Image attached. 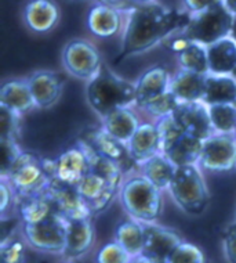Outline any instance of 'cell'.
Returning a JSON list of instances; mask_svg holds the SVG:
<instances>
[{
	"label": "cell",
	"mask_w": 236,
	"mask_h": 263,
	"mask_svg": "<svg viewBox=\"0 0 236 263\" xmlns=\"http://www.w3.org/2000/svg\"><path fill=\"white\" fill-rule=\"evenodd\" d=\"M203 148V140L199 137L184 133V136L174 144L167 154H164L176 166L191 165L199 162L200 154Z\"/></svg>",
	"instance_id": "obj_31"
},
{
	"label": "cell",
	"mask_w": 236,
	"mask_h": 263,
	"mask_svg": "<svg viewBox=\"0 0 236 263\" xmlns=\"http://www.w3.org/2000/svg\"><path fill=\"white\" fill-rule=\"evenodd\" d=\"M127 148L137 165L160 153L159 135L156 125L152 122H141L127 143Z\"/></svg>",
	"instance_id": "obj_26"
},
{
	"label": "cell",
	"mask_w": 236,
	"mask_h": 263,
	"mask_svg": "<svg viewBox=\"0 0 236 263\" xmlns=\"http://www.w3.org/2000/svg\"><path fill=\"white\" fill-rule=\"evenodd\" d=\"M96 226L93 218L73 219L67 224V244L62 258L67 262H73L86 256L96 244Z\"/></svg>",
	"instance_id": "obj_14"
},
{
	"label": "cell",
	"mask_w": 236,
	"mask_h": 263,
	"mask_svg": "<svg viewBox=\"0 0 236 263\" xmlns=\"http://www.w3.org/2000/svg\"><path fill=\"white\" fill-rule=\"evenodd\" d=\"M132 2L133 5H142V3H149V2H155V0H128Z\"/></svg>",
	"instance_id": "obj_46"
},
{
	"label": "cell",
	"mask_w": 236,
	"mask_h": 263,
	"mask_svg": "<svg viewBox=\"0 0 236 263\" xmlns=\"http://www.w3.org/2000/svg\"><path fill=\"white\" fill-rule=\"evenodd\" d=\"M89 144L94 148V150L101 154L105 158L114 161L127 173L137 165L136 161L132 158L130 151L127 148V144L123 141L118 140L116 137L109 135L108 132L105 130L104 127L100 126L97 129H93L87 133L86 136L83 137Z\"/></svg>",
	"instance_id": "obj_18"
},
{
	"label": "cell",
	"mask_w": 236,
	"mask_h": 263,
	"mask_svg": "<svg viewBox=\"0 0 236 263\" xmlns=\"http://www.w3.org/2000/svg\"><path fill=\"white\" fill-rule=\"evenodd\" d=\"M184 9L191 14H198L211 9L214 6L221 5L223 0H182Z\"/></svg>",
	"instance_id": "obj_42"
},
{
	"label": "cell",
	"mask_w": 236,
	"mask_h": 263,
	"mask_svg": "<svg viewBox=\"0 0 236 263\" xmlns=\"http://www.w3.org/2000/svg\"><path fill=\"white\" fill-rule=\"evenodd\" d=\"M86 100L102 119L111 111L136 105V83L119 77L104 64L86 85Z\"/></svg>",
	"instance_id": "obj_2"
},
{
	"label": "cell",
	"mask_w": 236,
	"mask_h": 263,
	"mask_svg": "<svg viewBox=\"0 0 236 263\" xmlns=\"http://www.w3.org/2000/svg\"><path fill=\"white\" fill-rule=\"evenodd\" d=\"M87 28L100 39L115 36L123 29V10L115 6L97 3L87 14Z\"/></svg>",
	"instance_id": "obj_21"
},
{
	"label": "cell",
	"mask_w": 236,
	"mask_h": 263,
	"mask_svg": "<svg viewBox=\"0 0 236 263\" xmlns=\"http://www.w3.org/2000/svg\"><path fill=\"white\" fill-rule=\"evenodd\" d=\"M235 77H236V73H235Z\"/></svg>",
	"instance_id": "obj_52"
},
{
	"label": "cell",
	"mask_w": 236,
	"mask_h": 263,
	"mask_svg": "<svg viewBox=\"0 0 236 263\" xmlns=\"http://www.w3.org/2000/svg\"><path fill=\"white\" fill-rule=\"evenodd\" d=\"M140 125L141 121L137 117V114L133 111V107H122V108L114 109L101 119V126L104 127L109 135H112L126 144L130 141Z\"/></svg>",
	"instance_id": "obj_27"
},
{
	"label": "cell",
	"mask_w": 236,
	"mask_h": 263,
	"mask_svg": "<svg viewBox=\"0 0 236 263\" xmlns=\"http://www.w3.org/2000/svg\"><path fill=\"white\" fill-rule=\"evenodd\" d=\"M29 245L19 230V223L10 230L9 236H3L0 242L2 263H27V250Z\"/></svg>",
	"instance_id": "obj_32"
},
{
	"label": "cell",
	"mask_w": 236,
	"mask_h": 263,
	"mask_svg": "<svg viewBox=\"0 0 236 263\" xmlns=\"http://www.w3.org/2000/svg\"><path fill=\"white\" fill-rule=\"evenodd\" d=\"M144 238H145L144 223L138 220L128 218L127 220L118 223V226L115 227L114 240L133 256L144 252Z\"/></svg>",
	"instance_id": "obj_30"
},
{
	"label": "cell",
	"mask_w": 236,
	"mask_h": 263,
	"mask_svg": "<svg viewBox=\"0 0 236 263\" xmlns=\"http://www.w3.org/2000/svg\"><path fill=\"white\" fill-rule=\"evenodd\" d=\"M155 125H156L158 135H159L160 153L162 154H167L168 151L174 147V144L184 136L185 132L182 130V127L176 121V118L173 117V114L158 119L155 122Z\"/></svg>",
	"instance_id": "obj_34"
},
{
	"label": "cell",
	"mask_w": 236,
	"mask_h": 263,
	"mask_svg": "<svg viewBox=\"0 0 236 263\" xmlns=\"http://www.w3.org/2000/svg\"><path fill=\"white\" fill-rule=\"evenodd\" d=\"M61 63L68 75L89 82L104 65L96 46L86 39H72L65 43L61 53Z\"/></svg>",
	"instance_id": "obj_8"
},
{
	"label": "cell",
	"mask_w": 236,
	"mask_h": 263,
	"mask_svg": "<svg viewBox=\"0 0 236 263\" xmlns=\"http://www.w3.org/2000/svg\"><path fill=\"white\" fill-rule=\"evenodd\" d=\"M132 263H159V262H156L155 259L149 258L148 255L141 254V255H137V256H134L132 260Z\"/></svg>",
	"instance_id": "obj_43"
},
{
	"label": "cell",
	"mask_w": 236,
	"mask_h": 263,
	"mask_svg": "<svg viewBox=\"0 0 236 263\" xmlns=\"http://www.w3.org/2000/svg\"><path fill=\"white\" fill-rule=\"evenodd\" d=\"M68 220L55 215L39 224H24L19 222V230L29 248L46 255H62L67 244Z\"/></svg>",
	"instance_id": "obj_7"
},
{
	"label": "cell",
	"mask_w": 236,
	"mask_h": 263,
	"mask_svg": "<svg viewBox=\"0 0 236 263\" xmlns=\"http://www.w3.org/2000/svg\"><path fill=\"white\" fill-rule=\"evenodd\" d=\"M171 75L160 65L148 68L136 82V107H145L159 96L168 91Z\"/></svg>",
	"instance_id": "obj_22"
},
{
	"label": "cell",
	"mask_w": 236,
	"mask_h": 263,
	"mask_svg": "<svg viewBox=\"0 0 236 263\" xmlns=\"http://www.w3.org/2000/svg\"><path fill=\"white\" fill-rule=\"evenodd\" d=\"M23 20L33 33H49L61 21V7L55 0H28L24 6Z\"/></svg>",
	"instance_id": "obj_17"
},
{
	"label": "cell",
	"mask_w": 236,
	"mask_h": 263,
	"mask_svg": "<svg viewBox=\"0 0 236 263\" xmlns=\"http://www.w3.org/2000/svg\"><path fill=\"white\" fill-rule=\"evenodd\" d=\"M221 248L227 263H236V224L229 223L221 234Z\"/></svg>",
	"instance_id": "obj_41"
},
{
	"label": "cell",
	"mask_w": 236,
	"mask_h": 263,
	"mask_svg": "<svg viewBox=\"0 0 236 263\" xmlns=\"http://www.w3.org/2000/svg\"><path fill=\"white\" fill-rule=\"evenodd\" d=\"M0 107L11 109L24 117L25 114L36 109L32 91L27 78H11L2 83L0 87Z\"/></svg>",
	"instance_id": "obj_23"
},
{
	"label": "cell",
	"mask_w": 236,
	"mask_h": 263,
	"mask_svg": "<svg viewBox=\"0 0 236 263\" xmlns=\"http://www.w3.org/2000/svg\"><path fill=\"white\" fill-rule=\"evenodd\" d=\"M231 36L233 37V39H236V15H233V27H232Z\"/></svg>",
	"instance_id": "obj_47"
},
{
	"label": "cell",
	"mask_w": 236,
	"mask_h": 263,
	"mask_svg": "<svg viewBox=\"0 0 236 263\" xmlns=\"http://www.w3.org/2000/svg\"><path fill=\"white\" fill-rule=\"evenodd\" d=\"M182 130L199 137L202 140L207 139L216 132L210 119L209 107L203 101H191V103H178V105L173 112Z\"/></svg>",
	"instance_id": "obj_15"
},
{
	"label": "cell",
	"mask_w": 236,
	"mask_h": 263,
	"mask_svg": "<svg viewBox=\"0 0 236 263\" xmlns=\"http://www.w3.org/2000/svg\"><path fill=\"white\" fill-rule=\"evenodd\" d=\"M207 107L214 132L224 135H235L236 104H213Z\"/></svg>",
	"instance_id": "obj_33"
},
{
	"label": "cell",
	"mask_w": 236,
	"mask_h": 263,
	"mask_svg": "<svg viewBox=\"0 0 236 263\" xmlns=\"http://www.w3.org/2000/svg\"><path fill=\"white\" fill-rule=\"evenodd\" d=\"M209 72L221 75L236 73V39L227 36L207 46Z\"/></svg>",
	"instance_id": "obj_28"
},
{
	"label": "cell",
	"mask_w": 236,
	"mask_h": 263,
	"mask_svg": "<svg viewBox=\"0 0 236 263\" xmlns=\"http://www.w3.org/2000/svg\"><path fill=\"white\" fill-rule=\"evenodd\" d=\"M71 2H86V0H71Z\"/></svg>",
	"instance_id": "obj_49"
},
{
	"label": "cell",
	"mask_w": 236,
	"mask_h": 263,
	"mask_svg": "<svg viewBox=\"0 0 236 263\" xmlns=\"http://www.w3.org/2000/svg\"><path fill=\"white\" fill-rule=\"evenodd\" d=\"M0 145H2V168H0V179H5L13 169L15 162L18 161L24 150L18 144V140L15 139H5L0 137Z\"/></svg>",
	"instance_id": "obj_36"
},
{
	"label": "cell",
	"mask_w": 236,
	"mask_h": 263,
	"mask_svg": "<svg viewBox=\"0 0 236 263\" xmlns=\"http://www.w3.org/2000/svg\"><path fill=\"white\" fill-rule=\"evenodd\" d=\"M53 182L76 187L90 172V161L80 140L54 159H47Z\"/></svg>",
	"instance_id": "obj_10"
},
{
	"label": "cell",
	"mask_w": 236,
	"mask_h": 263,
	"mask_svg": "<svg viewBox=\"0 0 236 263\" xmlns=\"http://www.w3.org/2000/svg\"><path fill=\"white\" fill-rule=\"evenodd\" d=\"M206 75L180 68V71L171 75L168 90L176 96V99L180 103L202 101Z\"/></svg>",
	"instance_id": "obj_24"
},
{
	"label": "cell",
	"mask_w": 236,
	"mask_h": 263,
	"mask_svg": "<svg viewBox=\"0 0 236 263\" xmlns=\"http://www.w3.org/2000/svg\"><path fill=\"white\" fill-rule=\"evenodd\" d=\"M145 238H144V252L156 262L166 263L173 251L176 250L184 238L177 230L163 226L158 222L144 223Z\"/></svg>",
	"instance_id": "obj_16"
},
{
	"label": "cell",
	"mask_w": 236,
	"mask_h": 263,
	"mask_svg": "<svg viewBox=\"0 0 236 263\" xmlns=\"http://www.w3.org/2000/svg\"><path fill=\"white\" fill-rule=\"evenodd\" d=\"M231 223H235V224H236V213H235V218L232 219V222H231Z\"/></svg>",
	"instance_id": "obj_48"
},
{
	"label": "cell",
	"mask_w": 236,
	"mask_h": 263,
	"mask_svg": "<svg viewBox=\"0 0 236 263\" xmlns=\"http://www.w3.org/2000/svg\"><path fill=\"white\" fill-rule=\"evenodd\" d=\"M137 166L142 176L162 191L168 190L177 169V166L162 153L155 154L154 157L145 159L144 162L138 163Z\"/></svg>",
	"instance_id": "obj_29"
},
{
	"label": "cell",
	"mask_w": 236,
	"mask_h": 263,
	"mask_svg": "<svg viewBox=\"0 0 236 263\" xmlns=\"http://www.w3.org/2000/svg\"><path fill=\"white\" fill-rule=\"evenodd\" d=\"M233 27V15L224 6V3L198 14H191L181 33L188 39L209 46L224 37L231 36Z\"/></svg>",
	"instance_id": "obj_6"
},
{
	"label": "cell",
	"mask_w": 236,
	"mask_h": 263,
	"mask_svg": "<svg viewBox=\"0 0 236 263\" xmlns=\"http://www.w3.org/2000/svg\"><path fill=\"white\" fill-rule=\"evenodd\" d=\"M202 171L213 173L231 172L236 169V136L214 133L203 140L198 162Z\"/></svg>",
	"instance_id": "obj_9"
},
{
	"label": "cell",
	"mask_w": 236,
	"mask_h": 263,
	"mask_svg": "<svg viewBox=\"0 0 236 263\" xmlns=\"http://www.w3.org/2000/svg\"><path fill=\"white\" fill-rule=\"evenodd\" d=\"M166 263H209V260L199 245L182 240L170 254Z\"/></svg>",
	"instance_id": "obj_35"
},
{
	"label": "cell",
	"mask_w": 236,
	"mask_h": 263,
	"mask_svg": "<svg viewBox=\"0 0 236 263\" xmlns=\"http://www.w3.org/2000/svg\"><path fill=\"white\" fill-rule=\"evenodd\" d=\"M0 213L2 220L11 218V211H15L17 204V195L13 187L6 179H0Z\"/></svg>",
	"instance_id": "obj_40"
},
{
	"label": "cell",
	"mask_w": 236,
	"mask_h": 263,
	"mask_svg": "<svg viewBox=\"0 0 236 263\" xmlns=\"http://www.w3.org/2000/svg\"><path fill=\"white\" fill-rule=\"evenodd\" d=\"M209 263H211V262H209Z\"/></svg>",
	"instance_id": "obj_53"
},
{
	"label": "cell",
	"mask_w": 236,
	"mask_h": 263,
	"mask_svg": "<svg viewBox=\"0 0 236 263\" xmlns=\"http://www.w3.org/2000/svg\"><path fill=\"white\" fill-rule=\"evenodd\" d=\"M163 191L142 176L124 179L119 190V201L128 218L141 223L158 222L163 213Z\"/></svg>",
	"instance_id": "obj_3"
},
{
	"label": "cell",
	"mask_w": 236,
	"mask_h": 263,
	"mask_svg": "<svg viewBox=\"0 0 236 263\" xmlns=\"http://www.w3.org/2000/svg\"><path fill=\"white\" fill-rule=\"evenodd\" d=\"M204 104H236V77L207 73L204 79Z\"/></svg>",
	"instance_id": "obj_25"
},
{
	"label": "cell",
	"mask_w": 236,
	"mask_h": 263,
	"mask_svg": "<svg viewBox=\"0 0 236 263\" xmlns=\"http://www.w3.org/2000/svg\"><path fill=\"white\" fill-rule=\"evenodd\" d=\"M167 191L174 204L189 216H200L209 208L211 195L198 163L177 166Z\"/></svg>",
	"instance_id": "obj_4"
},
{
	"label": "cell",
	"mask_w": 236,
	"mask_h": 263,
	"mask_svg": "<svg viewBox=\"0 0 236 263\" xmlns=\"http://www.w3.org/2000/svg\"><path fill=\"white\" fill-rule=\"evenodd\" d=\"M235 136H236V130H235Z\"/></svg>",
	"instance_id": "obj_50"
},
{
	"label": "cell",
	"mask_w": 236,
	"mask_h": 263,
	"mask_svg": "<svg viewBox=\"0 0 236 263\" xmlns=\"http://www.w3.org/2000/svg\"><path fill=\"white\" fill-rule=\"evenodd\" d=\"M127 2V0H97V3L101 5H108V6H115V7H120V6Z\"/></svg>",
	"instance_id": "obj_44"
},
{
	"label": "cell",
	"mask_w": 236,
	"mask_h": 263,
	"mask_svg": "<svg viewBox=\"0 0 236 263\" xmlns=\"http://www.w3.org/2000/svg\"><path fill=\"white\" fill-rule=\"evenodd\" d=\"M191 13L170 7L158 0L132 5L123 10V29L120 50L116 63L152 50L184 29Z\"/></svg>",
	"instance_id": "obj_1"
},
{
	"label": "cell",
	"mask_w": 236,
	"mask_h": 263,
	"mask_svg": "<svg viewBox=\"0 0 236 263\" xmlns=\"http://www.w3.org/2000/svg\"><path fill=\"white\" fill-rule=\"evenodd\" d=\"M133 258V255L114 240L101 247L96 255V263H132Z\"/></svg>",
	"instance_id": "obj_38"
},
{
	"label": "cell",
	"mask_w": 236,
	"mask_h": 263,
	"mask_svg": "<svg viewBox=\"0 0 236 263\" xmlns=\"http://www.w3.org/2000/svg\"><path fill=\"white\" fill-rule=\"evenodd\" d=\"M163 45L176 54L181 69L203 75L209 73V57L206 45L191 41L181 33H176Z\"/></svg>",
	"instance_id": "obj_11"
},
{
	"label": "cell",
	"mask_w": 236,
	"mask_h": 263,
	"mask_svg": "<svg viewBox=\"0 0 236 263\" xmlns=\"http://www.w3.org/2000/svg\"><path fill=\"white\" fill-rule=\"evenodd\" d=\"M76 189L91 209L93 216L106 211L115 198L119 197L118 187H115L105 177L91 171L80 180Z\"/></svg>",
	"instance_id": "obj_12"
},
{
	"label": "cell",
	"mask_w": 236,
	"mask_h": 263,
	"mask_svg": "<svg viewBox=\"0 0 236 263\" xmlns=\"http://www.w3.org/2000/svg\"><path fill=\"white\" fill-rule=\"evenodd\" d=\"M49 191L51 197L54 198L58 213L67 220L94 218L91 209L89 208L86 201L83 200V197L77 191L76 187L53 182Z\"/></svg>",
	"instance_id": "obj_20"
},
{
	"label": "cell",
	"mask_w": 236,
	"mask_h": 263,
	"mask_svg": "<svg viewBox=\"0 0 236 263\" xmlns=\"http://www.w3.org/2000/svg\"><path fill=\"white\" fill-rule=\"evenodd\" d=\"M15 215L24 224H39L59 213L50 191H46L43 194L17 198Z\"/></svg>",
	"instance_id": "obj_19"
},
{
	"label": "cell",
	"mask_w": 236,
	"mask_h": 263,
	"mask_svg": "<svg viewBox=\"0 0 236 263\" xmlns=\"http://www.w3.org/2000/svg\"><path fill=\"white\" fill-rule=\"evenodd\" d=\"M65 263H71V262H65Z\"/></svg>",
	"instance_id": "obj_51"
},
{
	"label": "cell",
	"mask_w": 236,
	"mask_h": 263,
	"mask_svg": "<svg viewBox=\"0 0 236 263\" xmlns=\"http://www.w3.org/2000/svg\"><path fill=\"white\" fill-rule=\"evenodd\" d=\"M180 101L176 99V96L173 95L171 91H166L164 95L159 96L158 99H155L151 103L142 107V109L145 111L149 117L155 118L156 121L163 117H167V115H171L174 112V109L178 105Z\"/></svg>",
	"instance_id": "obj_37"
},
{
	"label": "cell",
	"mask_w": 236,
	"mask_h": 263,
	"mask_svg": "<svg viewBox=\"0 0 236 263\" xmlns=\"http://www.w3.org/2000/svg\"><path fill=\"white\" fill-rule=\"evenodd\" d=\"M37 109L53 108L64 93V78L55 71L37 69L27 78Z\"/></svg>",
	"instance_id": "obj_13"
},
{
	"label": "cell",
	"mask_w": 236,
	"mask_h": 263,
	"mask_svg": "<svg viewBox=\"0 0 236 263\" xmlns=\"http://www.w3.org/2000/svg\"><path fill=\"white\" fill-rule=\"evenodd\" d=\"M5 179L11 184L17 198L43 194L53 183L47 158L31 151H24Z\"/></svg>",
	"instance_id": "obj_5"
},
{
	"label": "cell",
	"mask_w": 236,
	"mask_h": 263,
	"mask_svg": "<svg viewBox=\"0 0 236 263\" xmlns=\"http://www.w3.org/2000/svg\"><path fill=\"white\" fill-rule=\"evenodd\" d=\"M223 3L232 15H236V0H223Z\"/></svg>",
	"instance_id": "obj_45"
},
{
	"label": "cell",
	"mask_w": 236,
	"mask_h": 263,
	"mask_svg": "<svg viewBox=\"0 0 236 263\" xmlns=\"http://www.w3.org/2000/svg\"><path fill=\"white\" fill-rule=\"evenodd\" d=\"M21 115L0 107V137L18 140L21 133Z\"/></svg>",
	"instance_id": "obj_39"
}]
</instances>
